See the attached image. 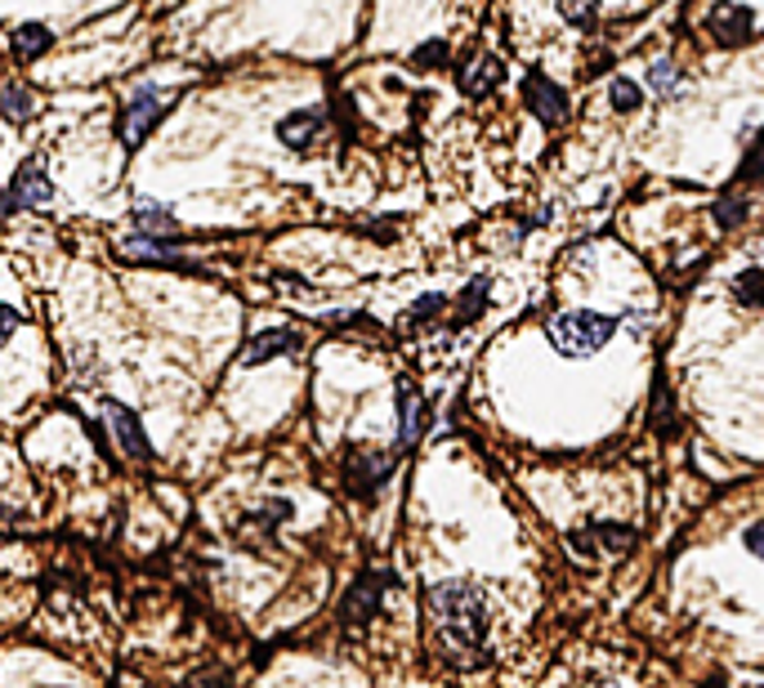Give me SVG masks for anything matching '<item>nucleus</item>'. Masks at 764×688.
<instances>
[{
	"label": "nucleus",
	"instance_id": "1",
	"mask_svg": "<svg viewBox=\"0 0 764 688\" xmlns=\"http://www.w3.org/2000/svg\"><path fill=\"white\" fill-rule=\"evenodd\" d=\"M429 613L439 622V630L448 635V648L452 657L474 661L488 644V608H483V595L465 582H443L429 591Z\"/></svg>",
	"mask_w": 764,
	"mask_h": 688
},
{
	"label": "nucleus",
	"instance_id": "2",
	"mask_svg": "<svg viewBox=\"0 0 764 688\" xmlns=\"http://www.w3.org/2000/svg\"><path fill=\"white\" fill-rule=\"evenodd\" d=\"M617 331V317H604V313H559L545 322V335H551V344L564 354V358H595L604 344L613 340Z\"/></svg>",
	"mask_w": 764,
	"mask_h": 688
},
{
	"label": "nucleus",
	"instance_id": "3",
	"mask_svg": "<svg viewBox=\"0 0 764 688\" xmlns=\"http://www.w3.org/2000/svg\"><path fill=\"white\" fill-rule=\"evenodd\" d=\"M166 103H170V94L157 90V85H139V90L130 94V103H126V112H122V126H117L126 148H139V144L153 135V126L166 117Z\"/></svg>",
	"mask_w": 764,
	"mask_h": 688
},
{
	"label": "nucleus",
	"instance_id": "4",
	"mask_svg": "<svg viewBox=\"0 0 764 688\" xmlns=\"http://www.w3.org/2000/svg\"><path fill=\"white\" fill-rule=\"evenodd\" d=\"M523 103L536 112L545 126H564V122H568V94H564L551 76H541V72H532V76L523 81Z\"/></svg>",
	"mask_w": 764,
	"mask_h": 688
},
{
	"label": "nucleus",
	"instance_id": "5",
	"mask_svg": "<svg viewBox=\"0 0 764 688\" xmlns=\"http://www.w3.org/2000/svg\"><path fill=\"white\" fill-rule=\"evenodd\" d=\"M573 545H577L586 559L621 554V550L635 545V528H621V523H590L586 532H573Z\"/></svg>",
	"mask_w": 764,
	"mask_h": 688
},
{
	"label": "nucleus",
	"instance_id": "6",
	"mask_svg": "<svg viewBox=\"0 0 764 688\" xmlns=\"http://www.w3.org/2000/svg\"><path fill=\"white\" fill-rule=\"evenodd\" d=\"M50 197H54V188H50V179H45L41 161H28V166L14 175V184H10L6 201H0V210H28V206H45Z\"/></svg>",
	"mask_w": 764,
	"mask_h": 688
},
{
	"label": "nucleus",
	"instance_id": "7",
	"mask_svg": "<svg viewBox=\"0 0 764 688\" xmlns=\"http://www.w3.org/2000/svg\"><path fill=\"white\" fill-rule=\"evenodd\" d=\"M103 411H107V420H113V429H117V438H122V451H126V456H135V461H148L153 447H148V434L139 429V416H135L130 407L113 403V398L103 403Z\"/></svg>",
	"mask_w": 764,
	"mask_h": 688
},
{
	"label": "nucleus",
	"instance_id": "8",
	"mask_svg": "<svg viewBox=\"0 0 764 688\" xmlns=\"http://www.w3.org/2000/svg\"><path fill=\"white\" fill-rule=\"evenodd\" d=\"M429 425V407L416 394L411 381H398V447H411L420 438V429Z\"/></svg>",
	"mask_w": 764,
	"mask_h": 688
},
{
	"label": "nucleus",
	"instance_id": "9",
	"mask_svg": "<svg viewBox=\"0 0 764 688\" xmlns=\"http://www.w3.org/2000/svg\"><path fill=\"white\" fill-rule=\"evenodd\" d=\"M707 28H711V37H720L724 45H742V41H751V28H755V19H751V10L746 6H715L711 10V19H707Z\"/></svg>",
	"mask_w": 764,
	"mask_h": 688
},
{
	"label": "nucleus",
	"instance_id": "10",
	"mask_svg": "<svg viewBox=\"0 0 764 688\" xmlns=\"http://www.w3.org/2000/svg\"><path fill=\"white\" fill-rule=\"evenodd\" d=\"M300 350V335L295 331H264L255 335L247 350H242V367H260L269 358H282V354H295Z\"/></svg>",
	"mask_w": 764,
	"mask_h": 688
},
{
	"label": "nucleus",
	"instance_id": "11",
	"mask_svg": "<svg viewBox=\"0 0 764 688\" xmlns=\"http://www.w3.org/2000/svg\"><path fill=\"white\" fill-rule=\"evenodd\" d=\"M122 256L126 260H144V264H170V269H188L192 273V260H184L179 251H170L161 238H130V242H122Z\"/></svg>",
	"mask_w": 764,
	"mask_h": 688
},
{
	"label": "nucleus",
	"instance_id": "12",
	"mask_svg": "<svg viewBox=\"0 0 764 688\" xmlns=\"http://www.w3.org/2000/svg\"><path fill=\"white\" fill-rule=\"evenodd\" d=\"M389 577H367V582H358L354 591H349V600H345V622H354V626H363L371 613H376V604H380V586H385Z\"/></svg>",
	"mask_w": 764,
	"mask_h": 688
},
{
	"label": "nucleus",
	"instance_id": "13",
	"mask_svg": "<svg viewBox=\"0 0 764 688\" xmlns=\"http://www.w3.org/2000/svg\"><path fill=\"white\" fill-rule=\"evenodd\" d=\"M317 131H322V117H317V112H295V117H286V122L278 126V139H282L286 148H308Z\"/></svg>",
	"mask_w": 764,
	"mask_h": 688
},
{
	"label": "nucleus",
	"instance_id": "14",
	"mask_svg": "<svg viewBox=\"0 0 764 688\" xmlns=\"http://www.w3.org/2000/svg\"><path fill=\"white\" fill-rule=\"evenodd\" d=\"M50 45H54V37H50V28H45V23H23V28L14 32V59H19V63L41 59Z\"/></svg>",
	"mask_w": 764,
	"mask_h": 688
},
{
	"label": "nucleus",
	"instance_id": "15",
	"mask_svg": "<svg viewBox=\"0 0 764 688\" xmlns=\"http://www.w3.org/2000/svg\"><path fill=\"white\" fill-rule=\"evenodd\" d=\"M496 85H501V63H496V59H474V63L465 67V76H461V90H465L470 98L492 94Z\"/></svg>",
	"mask_w": 764,
	"mask_h": 688
},
{
	"label": "nucleus",
	"instance_id": "16",
	"mask_svg": "<svg viewBox=\"0 0 764 688\" xmlns=\"http://www.w3.org/2000/svg\"><path fill=\"white\" fill-rule=\"evenodd\" d=\"M135 223L148 228V233H175V215L166 206H157L153 197H139L135 201Z\"/></svg>",
	"mask_w": 764,
	"mask_h": 688
},
{
	"label": "nucleus",
	"instance_id": "17",
	"mask_svg": "<svg viewBox=\"0 0 764 688\" xmlns=\"http://www.w3.org/2000/svg\"><path fill=\"white\" fill-rule=\"evenodd\" d=\"M559 14H564L573 28L590 32V28H595V14H599V0H559Z\"/></svg>",
	"mask_w": 764,
	"mask_h": 688
},
{
	"label": "nucleus",
	"instance_id": "18",
	"mask_svg": "<svg viewBox=\"0 0 764 688\" xmlns=\"http://www.w3.org/2000/svg\"><path fill=\"white\" fill-rule=\"evenodd\" d=\"M439 313H443V295H425V300L411 304V313L402 317V326H407V331H420L429 317H439Z\"/></svg>",
	"mask_w": 764,
	"mask_h": 688
},
{
	"label": "nucleus",
	"instance_id": "19",
	"mask_svg": "<svg viewBox=\"0 0 764 688\" xmlns=\"http://www.w3.org/2000/svg\"><path fill=\"white\" fill-rule=\"evenodd\" d=\"M648 85H652V94H676V85H680V72H676V63H652L648 67Z\"/></svg>",
	"mask_w": 764,
	"mask_h": 688
},
{
	"label": "nucleus",
	"instance_id": "20",
	"mask_svg": "<svg viewBox=\"0 0 764 688\" xmlns=\"http://www.w3.org/2000/svg\"><path fill=\"white\" fill-rule=\"evenodd\" d=\"M737 300H742V304H760V300H764V273H760V269H746V273L737 278Z\"/></svg>",
	"mask_w": 764,
	"mask_h": 688
},
{
	"label": "nucleus",
	"instance_id": "21",
	"mask_svg": "<svg viewBox=\"0 0 764 688\" xmlns=\"http://www.w3.org/2000/svg\"><path fill=\"white\" fill-rule=\"evenodd\" d=\"M639 103H643V94H639L635 81H613V107L617 112H635Z\"/></svg>",
	"mask_w": 764,
	"mask_h": 688
},
{
	"label": "nucleus",
	"instance_id": "22",
	"mask_svg": "<svg viewBox=\"0 0 764 688\" xmlns=\"http://www.w3.org/2000/svg\"><path fill=\"white\" fill-rule=\"evenodd\" d=\"M6 117L10 122H28L32 117V94L28 90H6Z\"/></svg>",
	"mask_w": 764,
	"mask_h": 688
},
{
	"label": "nucleus",
	"instance_id": "23",
	"mask_svg": "<svg viewBox=\"0 0 764 688\" xmlns=\"http://www.w3.org/2000/svg\"><path fill=\"white\" fill-rule=\"evenodd\" d=\"M483 300H488V278L470 282V291H465V300H461V322H470V317L483 309Z\"/></svg>",
	"mask_w": 764,
	"mask_h": 688
},
{
	"label": "nucleus",
	"instance_id": "24",
	"mask_svg": "<svg viewBox=\"0 0 764 688\" xmlns=\"http://www.w3.org/2000/svg\"><path fill=\"white\" fill-rule=\"evenodd\" d=\"M23 326V317H19V309H10V304H0V344H10V335Z\"/></svg>",
	"mask_w": 764,
	"mask_h": 688
},
{
	"label": "nucleus",
	"instance_id": "25",
	"mask_svg": "<svg viewBox=\"0 0 764 688\" xmlns=\"http://www.w3.org/2000/svg\"><path fill=\"white\" fill-rule=\"evenodd\" d=\"M742 210H746V206H742L737 197H733V201H720V206H715V215H720V223H737V219H742Z\"/></svg>",
	"mask_w": 764,
	"mask_h": 688
},
{
	"label": "nucleus",
	"instance_id": "26",
	"mask_svg": "<svg viewBox=\"0 0 764 688\" xmlns=\"http://www.w3.org/2000/svg\"><path fill=\"white\" fill-rule=\"evenodd\" d=\"M746 550H751L755 559H764V523H751V528H746Z\"/></svg>",
	"mask_w": 764,
	"mask_h": 688
},
{
	"label": "nucleus",
	"instance_id": "27",
	"mask_svg": "<svg viewBox=\"0 0 764 688\" xmlns=\"http://www.w3.org/2000/svg\"><path fill=\"white\" fill-rule=\"evenodd\" d=\"M746 179H764V148L760 153H751V161H746V170H742Z\"/></svg>",
	"mask_w": 764,
	"mask_h": 688
},
{
	"label": "nucleus",
	"instance_id": "28",
	"mask_svg": "<svg viewBox=\"0 0 764 688\" xmlns=\"http://www.w3.org/2000/svg\"><path fill=\"white\" fill-rule=\"evenodd\" d=\"M439 59H448V45H429L416 54V63H439Z\"/></svg>",
	"mask_w": 764,
	"mask_h": 688
}]
</instances>
